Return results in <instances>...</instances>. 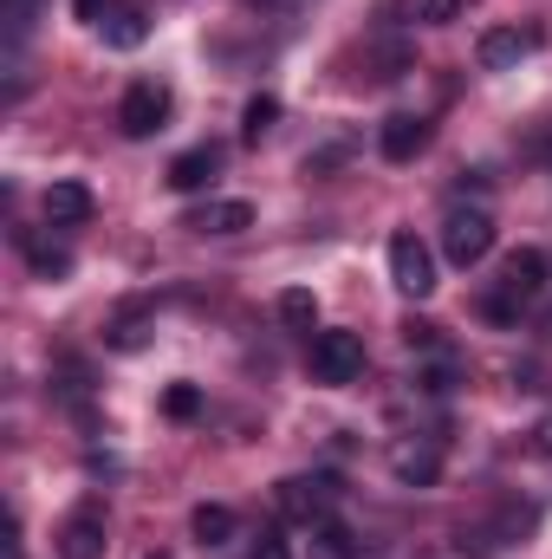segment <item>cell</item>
<instances>
[{
  "label": "cell",
  "instance_id": "cell-21",
  "mask_svg": "<svg viewBox=\"0 0 552 559\" xmlns=\"http://www.w3.org/2000/svg\"><path fill=\"white\" fill-rule=\"evenodd\" d=\"M461 7H475V0H416V20H429V26H448Z\"/></svg>",
  "mask_w": 552,
  "mask_h": 559
},
{
  "label": "cell",
  "instance_id": "cell-9",
  "mask_svg": "<svg viewBox=\"0 0 552 559\" xmlns=\"http://www.w3.org/2000/svg\"><path fill=\"white\" fill-rule=\"evenodd\" d=\"M377 150H384L391 163H416V156L429 150V118H416V111H397V118H384V131H377Z\"/></svg>",
  "mask_w": 552,
  "mask_h": 559
},
{
  "label": "cell",
  "instance_id": "cell-26",
  "mask_svg": "<svg viewBox=\"0 0 552 559\" xmlns=\"http://www.w3.org/2000/svg\"><path fill=\"white\" fill-rule=\"evenodd\" d=\"M540 449H547V455H552V417L540 423Z\"/></svg>",
  "mask_w": 552,
  "mask_h": 559
},
{
  "label": "cell",
  "instance_id": "cell-10",
  "mask_svg": "<svg viewBox=\"0 0 552 559\" xmlns=\"http://www.w3.org/2000/svg\"><path fill=\"white\" fill-rule=\"evenodd\" d=\"M215 169H221V143H195V150H182V156L169 163V189H176V195H195V189L215 182Z\"/></svg>",
  "mask_w": 552,
  "mask_h": 559
},
{
  "label": "cell",
  "instance_id": "cell-8",
  "mask_svg": "<svg viewBox=\"0 0 552 559\" xmlns=\"http://www.w3.org/2000/svg\"><path fill=\"white\" fill-rule=\"evenodd\" d=\"M533 46H540V33H527V26H488L475 59H481V72H514Z\"/></svg>",
  "mask_w": 552,
  "mask_h": 559
},
{
  "label": "cell",
  "instance_id": "cell-14",
  "mask_svg": "<svg viewBox=\"0 0 552 559\" xmlns=\"http://www.w3.org/2000/svg\"><path fill=\"white\" fill-rule=\"evenodd\" d=\"M305 534H312V547H305L312 559H358V534H351L345 521H332V514H325V521H312Z\"/></svg>",
  "mask_w": 552,
  "mask_h": 559
},
{
  "label": "cell",
  "instance_id": "cell-25",
  "mask_svg": "<svg viewBox=\"0 0 552 559\" xmlns=\"http://www.w3.org/2000/svg\"><path fill=\"white\" fill-rule=\"evenodd\" d=\"M254 559H292V547H286L279 534H261V540H254Z\"/></svg>",
  "mask_w": 552,
  "mask_h": 559
},
{
  "label": "cell",
  "instance_id": "cell-4",
  "mask_svg": "<svg viewBox=\"0 0 552 559\" xmlns=\"http://www.w3.org/2000/svg\"><path fill=\"white\" fill-rule=\"evenodd\" d=\"M169 124V85H156V79H137L124 98H118V131L124 138H156Z\"/></svg>",
  "mask_w": 552,
  "mask_h": 559
},
{
  "label": "cell",
  "instance_id": "cell-20",
  "mask_svg": "<svg viewBox=\"0 0 552 559\" xmlns=\"http://www.w3.org/2000/svg\"><path fill=\"white\" fill-rule=\"evenodd\" d=\"M163 417L195 423L202 417V391H195V384H169V391H163Z\"/></svg>",
  "mask_w": 552,
  "mask_h": 559
},
{
  "label": "cell",
  "instance_id": "cell-3",
  "mask_svg": "<svg viewBox=\"0 0 552 559\" xmlns=\"http://www.w3.org/2000/svg\"><path fill=\"white\" fill-rule=\"evenodd\" d=\"M442 254H448L455 267H481V261L494 254V215H488V209H448V222H442Z\"/></svg>",
  "mask_w": 552,
  "mask_h": 559
},
{
  "label": "cell",
  "instance_id": "cell-22",
  "mask_svg": "<svg viewBox=\"0 0 552 559\" xmlns=\"http://www.w3.org/2000/svg\"><path fill=\"white\" fill-rule=\"evenodd\" d=\"M435 332L442 325H429V319H404V345L410 352H435Z\"/></svg>",
  "mask_w": 552,
  "mask_h": 559
},
{
  "label": "cell",
  "instance_id": "cell-19",
  "mask_svg": "<svg viewBox=\"0 0 552 559\" xmlns=\"http://www.w3.org/2000/svg\"><path fill=\"white\" fill-rule=\"evenodd\" d=\"M274 124H279V98H267V92H261V98H248V111H241V138L261 143Z\"/></svg>",
  "mask_w": 552,
  "mask_h": 559
},
{
  "label": "cell",
  "instance_id": "cell-18",
  "mask_svg": "<svg viewBox=\"0 0 552 559\" xmlns=\"http://www.w3.org/2000/svg\"><path fill=\"white\" fill-rule=\"evenodd\" d=\"M279 319H286L292 332H312V325H319V299H312L305 286H286V293H279Z\"/></svg>",
  "mask_w": 552,
  "mask_h": 559
},
{
  "label": "cell",
  "instance_id": "cell-23",
  "mask_svg": "<svg viewBox=\"0 0 552 559\" xmlns=\"http://www.w3.org/2000/svg\"><path fill=\"white\" fill-rule=\"evenodd\" d=\"M33 13H39V0H7V20H13V46L26 39V26H33Z\"/></svg>",
  "mask_w": 552,
  "mask_h": 559
},
{
  "label": "cell",
  "instance_id": "cell-11",
  "mask_svg": "<svg viewBox=\"0 0 552 559\" xmlns=\"http://www.w3.org/2000/svg\"><path fill=\"white\" fill-rule=\"evenodd\" d=\"M39 209H46V222H52V228H79V222H92V209H98V195H92L85 182H52Z\"/></svg>",
  "mask_w": 552,
  "mask_h": 559
},
{
  "label": "cell",
  "instance_id": "cell-15",
  "mask_svg": "<svg viewBox=\"0 0 552 559\" xmlns=\"http://www.w3.org/2000/svg\"><path fill=\"white\" fill-rule=\"evenodd\" d=\"M20 248H26V261H33V274H39V280H65V274H72V254H65L59 241H46V235L20 228Z\"/></svg>",
  "mask_w": 552,
  "mask_h": 559
},
{
  "label": "cell",
  "instance_id": "cell-2",
  "mask_svg": "<svg viewBox=\"0 0 552 559\" xmlns=\"http://www.w3.org/2000/svg\"><path fill=\"white\" fill-rule=\"evenodd\" d=\"M358 378H364V338L358 332H319L312 338V384L345 391Z\"/></svg>",
  "mask_w": 552,
  "mask_h": 559
},
{
  "label": "cell",
  "instance_id": "cell-24",
  "mask_svg": "<svg viewBox=\"0 0 552 559\" xmlns=\"http://www.w3.org/2000/svg\"><path fill=\"white\" fill-rule=\"evenodd\" d=\"M72 7H79V20H85V26H105V20L118 13L111 0H72Z\"/></svg>",
  "mask_w": 552,
  "mask_h": 559
},
{
  "label": "cell",
  "instance_id": "cell-13",
  "mask_svg": "<svg viewBox=\"0 0 552 559\" xmlns=\"http://www.w3.org/2000/svg\"><path fill=\"white\" fill-rule=\"evenodd\" d=\"M391 468H397V481H410V488H435L442 449H435V442H397V449H391Z\"/></svg>",
  "mask_w": 552,
  "mask_h": 559
},
{
  "label": "cell",
  "instance_id": "cell-1",
  "mask_svg": "<svg viewBox=\"0 0 552 559\" xmlns=\"http://www.w3.org/2000/svg\"><path fill=\"white\" fill-rule=\"evenodd\" d=\"M547 274H552V267H547V254H540V248H514V254H507V267H501V280H494V293L481 299V312H488L494 325H514V319L547 293Z\"/></svg>",
  "mask_w": 552,
  "mask_h": 559
},
{
  "label": "cell",
  "instance_id": "cell-16",
  "mask_svg": "<svg viewBox=\"0 0 552 559\" xmlns=\"http://www.w3.org/2000/svg\"><path fill=\"white\" fill-rule=\"evenodd\" d=\"M189 534H195L202 547H228V540H235V508H221V501H202V508L189 514Z\"/></svg>",
  "mask_w": 552,
  "mask_h": 559
},
{
  "label": "cell",
  "instance_id": "cell-6",
  "mask_svg": "<svg viewBox=\"0 0 552 559\" xmlns=\"http://www.w3.org/2000/svg\"><path fill=\"white\" fill-rule=\"evenodd\" d=\"M332 501H338V481L332 475H286L279 481V514L286 521H305L312 527V521L332 514Z\"/></svg>",
  "mask_w": 552,
  "mask_h": 559
},
{
  "label": "cell",
  "instance_id": "cell-17",
  "mask_svg": "<svg viewBox=\"0 0 552 559\" xmlns=\"http://www.w3.org/2000/svg\"><path fill=\"white\" fill-rule=\"evenodd\" d=\"M98 33H105V46L131 52V46H143V39H149V20H143L137 7H118V13H111V20H105Z\"/></svg>",
  "mask_w": 552,
  "mask_h": 559
},
{
  "label": "cell",
  "instance_id": "cell-7",
  "mask_svg": "<svg viewBox=\"0 0 552 559\" xmlns=\"http://www.w3.org/2000/svg\"><path fill=\"white\" fill-rule=\"evenodd\" d=\"M59 559H105V508L79 501L59 527Z\"/></svg>",
  "mask_w": 552,
  "mask_h": 559
},
{
  "label": "cell",
  "instance_id": "cell-12",
  "mask_svg": "<svg viewBox=\"0 0 552 559\" xmlns=\"http://www.w3.org/2000/svg\"><path fill=\"white\" fill-rule=\"evenodd\" d=\"M182 228H195V235H241V228H254V202H241V195L208 202V209H195Z\"/></svg>",
  "mask_w": 552,
  "mask_h": 559
},
{
  "label": "cell",
  "instance_id": "cell-5",
  "mask_svg": "<svg viewBox=\"0 0 552 559\" xmlns=\"http://www.w3.org/2000/svg\"><path fill=\"white\" fill-rule=\"evenodd\" d=\"M391 286H397L404 299H429V293H435V254L416 241L410 228L391 235Z\"/></svg>",
  "mask_w": 552,
  "mask_h": 559
}]
</instances>
